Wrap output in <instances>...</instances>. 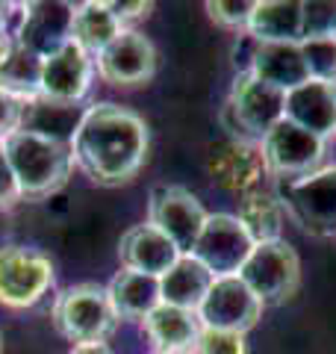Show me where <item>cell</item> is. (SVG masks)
I'll return each mask as SVG.
<instances>
[{"label": "cell", "mask_w": 336, "mask_h": 354, "mask_svg": "<svg viewBox=\"0 0 336 354\" xmlns=\"http://www.w3.org/2000/svg\"><path fill=\"white\" fill-rule=\"evenodd\" d=\"M151 133L139 113L118 104L86 106L71 139V160L97 186L130 183L148 160Z\"/></svg>", "instance_id": "obj_1"}, {"label": "cell", "mask_w": 336, "mask_h": 354, "mask_svg": "<svg viewBox=\"0 0 336 354\" xmlns=\"http://www.w3.org/2000/svg\"><path fill=\"white\" fill-rule=\"evenodd\" d=\"M9 169L15 174L21 201H44L59 192L71 177V145L18 130L3 142Z\"/></svg>", "instance_id": "obj_2"}, {"label": "cell", "mask_w": 336, "mask_h": 354, "mask_svg": "<svg viewBox=\"0 0 336 354\" xmlns=\"http://www.w3.org/2000/svg\"><path fill=\"white\" fill-rule=\"evenodd\" d=\"M53 328L74 342V346H88V342H106L112 330L118 328V316L109 304L106 286L100 283H74L56 292L50 307Z\"/></svg>", "instance_id": "obj_3"}, {"label": "cell", "mask_w": 336, "mask_h": 354, "mask_svg": "<svg viewBox=\"0 0 336 354\" xmlns=\"http://www.w3.org/2000/svg\"><path fill=\"white\" fill-rule=\"evenodd\" d=\"M274 198L304 234L319 239L336 236V165L277 180Z\"/></svg>", "instance_id": "obj_4"}, {"label": "cell", "mask_w": 336, "mask_h": 354, "mask_svg": "<svg viewBox=\"0 0 336 354\" xmlns=\"http://www.w3.org/2000/svg\"><path fill=\"white\" fill-rule=\"evenodd\" d=\"M283 101L286 92L256 80L251 71H242L233 80L230 97L221 109V124L230 130V139L236 142H263L265 133L283 118Z\"/></svg>", "instance_id": "obj_5"}, {"label": "cell", "mask_w": 336, "mask_h": 354, "mask_svg": "<svg viewBox=\"0 0 336 354\" xmlns=\"http://www.w3.org/2000/svg\"><path fill=\"white\" fill-rule=\"evenodd\" d=\"M239 278L260 298L263 307L265 304H272V307L286 304L301 286L298 251L283 239L254 245L251 257L245 260V266L239 269Z\"/></svg>", "instance_id": "obj_6"}, {"label": "cell", "mask_w": 336, "mask_h": 354, "mask_svg": "<svg viewBox=\"0 0 336 354\" xmlns=\"http://www.w3.org/2000/svg\"><path fill=\"white\" fill-rule=\"evenodd\" d=\"M56 281L53 263L44 251L27 245L0 248V304L9 310L36 307Z\"/></svg>", "instance_id": "obj_7"}, {"label": "cell", "mask_w": 336, "mask_h": 354, "mask_svg": "<svg viewBox=\"0 0 336 354\" xmlns=\"http://www.w3.org/2000/svg\"><path fill=\"white\" fill-rule=\"evenodd\" d=\"M207 216L209 213L204 209V204L198 201V195H192L186 186L160 183V186L151 189L148 225L162 230V234L177 245L180 254H192Z\"/></svg>", "instance_id": "obj_8"}, {"label": "cell", "mask_w": 336, "mask_h": 354, "mask_svg": "<svg viewBox=\"0 0 336 354\" xmlns=\"http://www.w3.org/2000/svg\"><path fill=\"white\" fill-rule=\"evenodd\" d=\"M251 251L254 242L245 234L236 216L209 213L192 248V257L200 266H207L212 278H227V274H239L245 260L251 257Z\"/></svg>", "instance_id": "obj_9"}, {"label": "cell", "mask_w": 336, "mask_h": 354, "mask_svg": "<svg viewBox=\"0 0 336 354\" xmlns=\"http://www.w3.org/2000/svg\"><path fill=\"white\" fill-rule=\"evenodd\" d=\"M260 316H263V301L245 286L239 274L216 278L198 307L200 328L230 330V334H248L260 322Z\"/></svg>", "instance_id": "obj_10"}, {"label": "cell", "mask_w": 336, "mask_h": 354, "mask_svg": "<svg viewBox=\"0 0 336 354\" xmlns=\"http://www.w3.org/2000/svg\"><path fill=\"white\" fill-rule=\"evenodd\" d=\"M260 148H263L268 171L277 174V180H289V177H304L310 171H316V165L321 162V153H324V139L301 130L292 121L280 118L265 133Z\"/></svg>", "instance_id": "obj_11"}, {"label": "cell", "mask_w": 336, "mask_h": 354, "mask_svg": "<svg viewBox=\"0 0 336 354\" xmlns=\"http://www.w3.org/2000/svg\"><path fill=\"white\" fill-rule=\"evenodd\" d=\"M95 68L100 80L109 86H144L156 71V48L144 32L127 27L100 57H95Z\"/></svg>", "instance_id": "obj_12"}, {"label": "cell", "mask_w": 336, "mask_h": 354, "mask_svg": "<svg viewBox=\"0 0 336 354\" xmlns=\"http://www.w3.org/2000/svg\"><path fill=\"white\" fill-rule=\"evenodd\" d=\"M95 77V59L68 39L41 57V97L59 104H80Z\"/></svg>", "instance_id": "obj_13"}, {"label": "cell", "mask_w": 336, "mask_h": 354, "mask_svg": "<svg viewBox=\"0 0 336 354\" xmlns=\"http://www.w3.org/2000/svg\"><path fill=\"white\" fill-rule=\"evenodd\" d=\"M207 171L221 189L233 195H251L263 189V183L272 177L263 157V148L251 145V142L227 139L216 145L207 157Z\"/></svg>", "instance_id": "obj_14"}, {"label": "cell", "mask_w": 336, "mask_h": 354, "mask_svg": "<svg viewBox=\"0 0 336 354\" xmlns=\"http://www.w3.org/2000/svg\"><path fill=\"white\" fill-rule=\"evenodd\" d=\"M180 257L183 254L177 251L174 242L168 239L162 230H156L153 225H148V221L133 225L130 230H124V236L118 239L121 269H130V272H142V274L162 278V274L171 269Z\"/></svg>", "instance_id": "obj_15"}, {"label": "cell", "mask_w": 336, "mask_h": 354, "mask_svg": "<svg viewBox=\"0 0 336 354\" xmlns=\"http://www.w3.org/2000/svg\"><path fill=\"white\" fill-rule=\"evenodd\" d=\"M283 118L319 139L336 133V83L307 80L304 86L286 92Z\"/></svg>", "instance_id": "obj_16"}, {"label": "cell", "mask_w": 336, "mask_h": 354, "mask_svg": "<svg viewBox=\"0 0 336 354\" xmlns=\"http://www.w3.org/2000/svg\"><path fill=\"white\" fill-rule=\"evenodd\" d=\"M248 71L268 86L280 88V92H292V88L304 86L310 80L304 53H301V41H254L251 48V65Z\"/></svg>", "instance_id": "obj_17"}, {"label": "cell", "mask_w": 336, "mask_h": 354, "mask_svg": "<svg viewBox=\"0 0 336 354\" xmlns=\"http://www.w3.org/2000/svg\"><path fill=\"white\" fill-rule=\"evenodd\" d=\"M127 27L115 18L106 0H86L77 3L71 12V41L77 48H83L88 57H100L112 41H115Z\"/></svg>", "instance_id": "obj_18"}, {"label": "cell", "mask_w": 336, "mask_h": 354, "mask_svg": "<svg viewBox=\"0 0 336 354\" xmlns=\"http://www.w3.org/2000/svg\"><path fill=\"white\" fill-rule=\"evenodd\" d=\"M106 295H109V304L115 310L118 322L121 319H144L162 304L160 278L130 272V269H121L112 274V281L106 283Z\"/></svg>", "instance_id": "obj_19"}, {"label": "cell", "mask_w": 336, "mask_h": 354, "mask_svg": "<svg viewBox=\"0 0 336 354\" xmlns=\"http://www.w3.org/2000/svg\"><path fill=\"white\" fill-rule=\"evenodd\" d=\"M248 36L254 41H304V3H298V0L254 3Z\"/></svg>", "instance_id": "obj_20"}, {"label": "cell", "mask_w": 336, "mask_h": 354, "mask_svg": "<svg viewBox=\"0 0 336 354\" xmlns=\"http://www.w3.org/2000/svg\"><path fill=\"white\" fill-rule=\"evenodd\" d=\"M83 113H86V106H80V104H59V101H50V97L39 95L24 104L21 130L53 139V142H62V145H71L74 133L83 121Z\"/></svg>", "instance_id": "obj_21"}, {"label": "cell", "mask_w": 336, "mask_h": 354, "mask_svg": "<svg viewBox=\"0 0 336 354\" xmlns=\"http://www.w3.org/2000/svg\"><path fill=\"white\" fill-rule=\"evenodd\" d=\"M212 281L216 278L209 274L207 266H200L192 254H183V257L160 278L162 304L198 313V307H200V301H204V295L209 292Z\"/></svg>", "instance_id": "obj_22"}, {"label": "cell", "mask_w": 336, "mask_h": 354, "mask_svg": "<svg viewBox=\"0 0 336 354\" xmlns=\"http://www.w3.org/2000/svg\"><path fill=\"white\" fill-rule=\"evenodd\" d=\"M142 328L156 351H192L200 334L198 313H189V310H180V307H168V304H160L153 313L144 316Z\"/></svg>", "instance_id": "obj_23"}, {"label": "cell", "mask_w": 336, "mask_h": 354, "mask_svg": "<svg viewBox=\"0 0 336 354\" xmlns=\"http://www.w3.org/2000/svg\"><path fill=\"white\" fill-rule=\"evenodd\" d=\"M71 12L74 6L68 3H30V18L18 41L39 57L56 50L71 36Z\"/></svg>", "instance_id": "obj_24"}, {"label": "cell", "mask_w": 336, "mask_h": 354, "mask_svg": "<svg viewBox=\"0 0 336 354\" xmlns=\"http://www.w3.org/2000/svg\"><path fill=\"white\" fill-rule=\"evenodd\" d=\"M236 218H239V225L245 227V234L251 236L254 245L277 242L280 234H283V207H280L277 198L272 192H265V189L242 195Z\"/></svg>", "instance_id": "obj_25"}, {"label": "cell", "mask_w": 336, "mask_h": 354, "mask_svg": "<svg viewBox=\"0 0 336 354\" xmlns=\"http://www.w3.org/2000/svg\"><path fill=\"white\" fill-rule=\"evenodd\" d=\"M0 88L21 101H32L41 95V57L24 48L21 41L12 44V53L0 65Z\"/></svg>", "instance_id": "obj_26"}, {"label": "cell", "mask_w": 336, "mask_h": 354, "mask_svg": "<svg viewBox=\"0 0 336 354\" xmlns=\"http://www.w3.org/2000/svg\"><path fill=\"white\" fill-rule=\"evenodd\" d=\"M310 80L336 83V39H304L301 41Z\"/></svg>", "instance_id": "obj_27"}, {"label": "cell", "mask_w": 336, "mask_h": 354, "mask_svg": "<svg viewBox=\"0 0 336 354\" xmlns=\"http://www.w3.org/2000/svg\"><path fill=\"white\" fill-rule=\"evenodd\" d=\"M304 39H336V0L304 3Z\"/></svg>", "instance_id": "obj_28"}, {"label": "cell", "mask_w": 336, "mask_h": 354, "mask_svg": "<svg viewBox=\"0 0 336 354\" xmlns=\"http://www.w3.org/2000/svg\"><path fill=\"white\" fill-rule=\"evenodd\" d=\"M192 351L195 354H248V346H245V334L200 328L198 342H195Z\"/></svg>", "instance_id": "obj_29"}, {"label": "cell", "mask_w": 336, "mask_h": 354, "mask_svg": "<svg viewBox=\"0 0 336 354\" xmlns=\"http://www.w3.org/2000/svg\"><path fill=\"white\" fill-rule=\"evenodd\" d=\"M207 12H209V18L216 21L218 27H227V30H248L254 3H248V0H209V3H207Z\"/></svg>", "instance_id": "obj_30"}, {"label": "cell", "mask_w": 336, "mask_h": 354, "mask_svg": "<svg viewBox=\"0 0 336 354\" xmlns=\"http://www.w3.org/2000/svg\"><path fill=\"white\" fill-rule=\"evenodd\" d=\"M24 104L27 101H21V97L0 88V142H6L12 133L21 130V121H24Z\"/></svg>", "instance_id": "obj_31"}, {"label": "cell", "mask_w": 336, "mask_h": 354, "mask_svg": "<svg viewBox=\"0 0 336 354\" xmlns=\"http://www.w3.org/2000/svg\"><path fill=\"white\" fill-rule=\"evenodd\" d=\"M18 201H21V192H18L15 174H12V169H9L3 142H0V213H3V209H12Z\"/></svg>", "instance_id": "obj_32"}, {"label": "cell", "mask_w": 336, "mask_h": 354, "mask_svg": "<svg viewBox=\"0 0 336 354\" xmlns=\"http://www.w3.org/2000/svg\"><path fill=\"white\" fill-rule=\"evenodd\" d=\"M109 9L115 12V18L121 24H130V21H139V18H148L153 3H144V0H136V3H109Z\"/></svg>", "instance_id": "obj_33"}, {"label": "cell", "mask_w": 336, "mask_h": 354, "mask_svg": "<svg viewBox=\"0 0 336 354\" xmlns=\"http://www.w3.org/2000/svg\"><path fill=\"white\" fill-rule=\"evenodd\" d=\"M68 354H112L106 342H88V346H71Z\"/></svg>", "instance_id": "obj_34"}, {"label": "cell", "mask_w": 336, "mask_h": 354, "mask_svg": "<svg viewBox=\"0 0 336 354\" xmlns=\"http://www.w3.org/2000/svg\"><path fill=\"white\" fill-rule=\"evenodd\" d=\"M12 44H15L12 39H6L3 32H0V65H3V62H6V57L12 53Z\"/></svg>", "instance_id": "obj_35"}, {"label": "cell", "mask_w": 336, "mask_h": 354, "mask_svg": "<svg viewBox=\"0 0 336 354\" xmlns=\"http://www.w3.org/2000/svg\"><path fill=\"white\" fill-rule=\"evenodd\" d=\"M9 12H12V3H6V0H0V32H3V27H6V18H9Z\"/></svg>", "instance_id": "obj_36"}, {"label": "cell", "mask_w": 336, "mask_h": 354, "mask_svg": "<svg viewBox=\"0 0 336 354\" xmlns=\"http://www.w3.org/2000/svg\"><path fill=\"white\" fill-rule=\"evenodd\" d=\"M156 354H195V351H156Z\"/></svg>", "instance_id": "obj_37"}, {"label": "cell", "mask_w": 336, "mask_h": 354, "mask_svg": "<svg viewBox=\"0 0 336 354\" xmlns=\"http://www.w3.org/2000/svg\"><path fill=\"white\" fill-rule=\"evenodd\" d=\"M0 354H3V337H0Z\"/></svg>", "instance_id": "obj_38"}]
</instances>
